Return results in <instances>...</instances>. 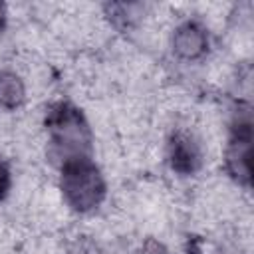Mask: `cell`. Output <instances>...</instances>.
I'll list each match as a JSON object with an SVG mask.
<instances>
[{"label":"cell","instance_id":"6da1fadb","mask_svg":"<svg viewBox=\"0 0 254 254\" xmlns=\"http://www.w3.org/2000/svg\"><path fill=\"white\" fill-rule=\"evenodd\" d=\"M50 153L62 165L67 159L91 157V129L81 109L69 101L54 103L46 113Z\"/></svg>","mask_w":254,"mask_h":254},{"label":"cell","instance_id":"7a4b0ae2","mask_svg":"<svg viewBox=\"0 0 254 254\" xmlns=\"http://www.w3.org/2000/svg\"><path fill=\"white\" fill-rule=\"evenodd\" d=\"M60 190L71 210L85 214L103 202L107 185L91 157H75L60 165Z\"/></svg>","mask_w":254,"mask_h":254},{"label":"cell","instance_id":"3957f363","mask_svg":"<svg viewBox=\"0 0 254 254\" xmlns=\"http://www.w3.org/2000/svg\"><path fill=\"white\" fill-rule=\"evenodd\" d=\"M250 149H252V119L250 111H238L230 127V139L224 153V165L232 179L240 185H250Z\"/></svg>","mask_w":254,"mask_h":254},{"label":"cell","instance_id":"277c9868","mask_svg":"<svg viewBox=\"0 0 254 254\" xmlns=\"http://www.w3.org/2000/svg\"><path fill=\"white\" fill-rule=\"evenodd\" d=\"M167 163L179 175H194L202 167V149L198 139L185 129L173 131L167 141Z\"/></svg>","mask_w":254,"mask_h":254},{"label":"cell","instance_id":"5b68a950","mask_svg":"<svg viewBox=\"0 0 254 254\" xmlns=\"http://www.w3.org/2000/svg\"><path fill=\"white\" fill-rule=\"evenodd\" d=\"M173 52L187 62L198 60L208 52V34L204 26H200L194 20H187L179 24L171 38Z\"/></svg>","mask_w":254,"mask_h":254},{"label":"cell","instance_id":"8992f818","mask_svg":"<svg viewBox=\"0 0 254 254\" xmlns=\"http://www.w3.org/2000/svg\"><path fill=\"white\" fill-rule=\"evenodd\" d=\"M26 101V85L10 69L0 71V107L4 109H18Z\"/></svg>","mask_w":254,"mask_h":254},{"label":"cell","instance_id":"52a82bcc","mask_svg":"<svg viewBox=\"0 0 254 254\" xmlns=\"http://www.w3.org/2000/svg\"><path fill=\"white\" fill-rule=\"evenodd\" d=\"M10 187H12V173L8 163L0 157V200L10 192Z\"/></svg>","mask_w":254,"mask_h":254},{"label":"cell","instance_id":"ba28073f","mask_svg":"<svg viewBox=\"0 0 254 254\" xmlns=\"http://www.w3.org/2000/svg\"><path fill=\"white\" fill-rule=\"evenodd\" d=\"M6 16H8V14H6V6L0 2V30H2L4 24H6Z\"/></svg>","mask_w":254,"mask_h":254}]
</instances>
